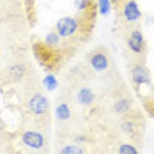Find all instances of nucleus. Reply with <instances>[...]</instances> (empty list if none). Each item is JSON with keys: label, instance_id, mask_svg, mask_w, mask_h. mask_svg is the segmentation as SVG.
Segmentation results:
<instances>
[{"label": "nucleus", "instance_id": "obj_10", "mask_svg": "<svg viewBox=\"0 0 154 154\" xmlns=\"http://www.w3.org/2000/svg\"><path fill=\"white\" fill-rule=\"evenodd\" d=\"M112 4V13L115 16V25H135L142 23L143 13L138 5V0H110Z\"/></svg>", "mask_w": 154, "mask_h": 154}, {"label": "nucleus", "instance_id": "obj_9", "mask_svg": "<svg viewBox=\"0 0 154 154\" xmlns=\"http://www.w3.org/2000/svg\"><path fill=\"white\" fill-rule=\"evenodd\" d=\"M126 67H128V82L135 94L152 85V73L147 66V59L140 57L126 59Z\"/></svg>", "mask_w": 154, "mask_h": 154}, {"label": "nucleus", "instance_id": "obj_14", "mask_svg": "<svg viewBox=\"0 0 154 154\" xmlns=\"http://www.w3.org/2000/svg\"><path fill=\"white\" fill-rule=\"evenodd\" d=\"M97 9H99V14L101 16L110 14V11H112V4H110V0H97Z\"/></svg>", "mask_w": 154, "mask_h": 154}, {"label": "nucleus", "instance_id": "obj_8", "mask_svg": "<svg viewBox=\"0 0 154 154\" xmlns=\"http://www.w3.org/2000/svg\"><path fill=\"white\" fill-rule=\"evenodd\" d=\"M83 60H85V64L92 69L97 76H101L103 80L112 78L121 73L119 67H117V64H115L113 53H112L110 46H106V45L94 46L91 51H87V55H85Z\"/></svg>", "mask_w": 154, "mask_h": 154}, {"label": "nucleus", "instance_id": "obj_11", "mask_svg": "<svg viewBox=\"0 0 154 154\" xmlns=\"http://www.w3.org/2000/svg\"><path fill=\"white\" fill-rule=\"evenodd\" d=\"M135 96H137V99H140V106L145 112V115L154 119V85L143 89V91H140Z\"/></svg>", "mask_w": 154, "mask_h": 154}, {"label": "nucleus", "instance_id": "obj_1", "mask_svg": "<svg viewBox=\"0 0 154 154\" xmlns=\"http://www.w3.org/2000/svg\"><path fill=\"white\" fill-rule=\"evenodd\" d=\"M97 0H76V13L60 18L51 29L66 43L82 51L87 43H91L97 25Z\"/></svg>", "mask_w": 154, "mask_h": 154}, {"label": "nucleus", "instance_id": "obj_15", "mask_svg": "<svg viewBox=\"0 0 154 154\" xmlns=\"http://www.w3.org/2000/svg\"><path fill=\"white\" fill-rule=\"evenodd\" d=\"M2 129H4V128H2V126H0V138H2Z\"/></svg>", "mask_w": 154, "mask_h": 154}, {"label": "nucleus", "instance_id": "obj_12", "mask_svg": "<svg viewBox=\"0 0 154 154\" xmlns=\"http://www.w3.org/2000/svg\"><path fill=\"white\" fill-rule=\"evenodd\" d=\"M53 154H89V149L85 145H80L75 142H55Z\"/></svg>", "mask_w": 154, "mask_h": 154}, {"label": "nucleus", "instance_id": "obj_2", "mask_svg": "<svg viewBox=\"0 0 154 154\" xmlns=\"http://www.w3.org/2000/svg\"><path fill=\"white\" fill-rule=\"evenodd\" d=\"M14 92L18 96V103H20L21 124H30L34 128L51 131L53 106H51V101H50L39 76L32 78L30 82L14 89Z\"/></svg>", "mask_w": 154, "mask_h": 154}, {"label": "nucleus", "instance_id": "obj_5", "mask_svg": "<svg viewBox=\"0 0 154 154\" xmlns=\"http://www.w3.org/2000/svg\"><path fill=\"white\" fill-rule=\"evenodd\" d=\"M35 76H37L35 67L23 51H14L7 60L0 64V85L2 87L14 91Z\"/></svg>", "mask_w": 154, "mask_h": 154}, {"label": "nucleus", "instance_id": "obj_13", "mask_svg": "<svg viewBox=\"0 0 154 154\" xmlns=\"http://www.w3.org/2000/svg\"><path fill=\"white\" fill-rule=\"evenodd\" d=\"M23 5H25L29 27L32 29V27H35V21H37V4H35V0H23Z\"/></svg>", "mask_w": 154, "mask_h": 154}, {"label": "nucleus", "instance_id": "obj_4", "mask_svg": "<svg viewBox=\"0 0 154 154\" xmlns=\"http://www.w3.org/2000/svg\"><path fill=\"white\" fill-rule=\"evenodd\" d=\"M53 119L55 138L59 142H73L78 133L89 126L87 112L75 101V97L64 85H59V94L53 106Z\"/></svg>", "mask_w": 154, "mask_h": 154}, {"label": "nucleus", "instance_id": "obj_3", "mask_svg": "<svg viewBox=\"0 0 154 154\" xmlns=\"http://www.w3.org/2000/svg\"><path fill=\"white\" fill-rule=\"evenodd\" d=\"M30 50L41 69L46 75H53V76L62 75L66 66L80 53L76 48L66 43L53 29L43 37L34 35L30 39Z\"/></svg>", "mask_w": 154, "mask_h": 154}, {"label": "nucleus", "instance_id": "obj_6", "mask_svg": "<svg viewBox=\"0 0 154 154\" xmlns=\"http://www.w3.org/2000/svg\"><path fill=\"white\" fill-rule=\"evenodd\" d=\"M115 129L122 138L135 143L140 149H143L145 129H147V115H145V112L138 105L135 108H131V110H128L126 113H122L121 117L115 119Z\"/></svg>", "mask_w": 154, "mask_h": 154}, {"label": "nucleus", "instance_id": "obj_7", "mask_svg": "<svg viewBox=\"0 0 154 154\" xmlns=\"http://www.w3.org/2000/svg\"><path fill=\"white\" fill-rule=\"evenodd\" d=\"M113 32L117 34V37L122 43L124 59H131V57L147 59L149 57V43H147V37L143 34L142 23L113 27Z\"/></svg>", "mask_w": 154, "mask_h": 154}]
</instances>
